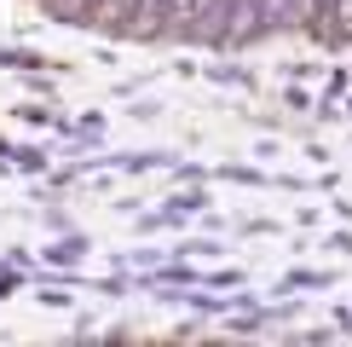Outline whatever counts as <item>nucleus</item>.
<instances>
[{"label": "nucleus", "mask_w": 352, "mask_h": 347, "mask_svg": "<svg viewBox=\"0 0 352 347\" xmlns=\"http://www.w3.org/2000/svg\"><path fill=\"white\" fill-rule=\"evenodd\" d=\"M226 6H231V0H202L197 23H190V41H219V23H226Z\"/></svg>", "instance_id": "5"}, {"label": "nucleus", "mask_w": 352, "mask_h": 347, "mask_svg": "<svg viewBox=\"0 0 352 347\" xmlns=\"http://www.w3.org/2000/svg\"><path fill=\"white\" fill-rule=\"evenodd\" d=\"M266 35V6L260 0H231L226 23H219V47H243V41Z\"/></svg>", "instance_id": "2"}, {"label": "nucleus", "mask_w": 352, "mask_h": 347, "mask_svg": "<svg viewBox=\"0 0 352 347\" xmlns=\"http://www.w3.org/2000/svg\"><path fill=\"white\" fill-rule=\"evenodd\" d=\"M329 18H335V0H312V23L329 29Z\"/></svg>", "instance_id": "6"}, {"label": "nucleus", "mask_w": 352, "mask_h": 347, "mask_svg": "<svg viewBox=\"0 0 352 347\" xmlns=\"http://www.w3.org/2000/svg\"><path fill=\"white\" fill-rule=\"evenodd\" d=\"M266 6V29H300L312 23V0H260Z\"/></svg>", "instance_id": "3"}, {"label": "nucleus", "mask_w": 352, "mask_h": 347, "mask_svg": "<svg viewBox=\"0 0 352 347\" xmlns=\"http://www.w3.org/2000/svg\"><path fill=\"white\" fill-rule=\"evenodd\" d=\"M156 6L162 0H98V29H127V35H156Z\"/></svg>", "instance_id": "1"}, {"label": "nucleus", "mask_w": 352, "mask_h": 347, "mask_svg": "<svg viewBox=\"0 0 352 347\" xmlns=\"http://www.w3.org/2000/svg\"><path fill=\"white\" fill-rule=\"evenodd\" d=\"M197 12H202V0H162V6H156V29H168V35H190Z\"/></svg>", "instance_id": "4"}]
</instances>
